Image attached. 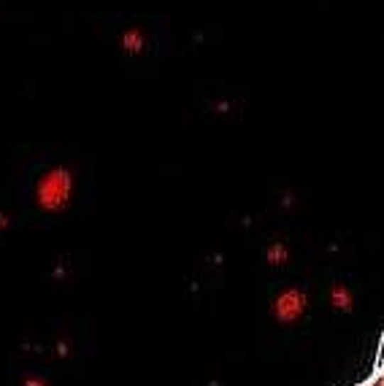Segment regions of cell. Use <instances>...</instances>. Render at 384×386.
<instances>
[{
    "label": "cell",
    "mask_w": 384,
    "mask_h": 386,
    "mask_svg": "<svg viewBox=\"0 0 384 386\" xmlns=\"http://www.w3.org/2000/svg\"><path fill=\"white\" fill-rule=\"evenodd\" d=\"M287 259H290V251H287L285 244H273L268 249V262H270V265H285Z\"/></svg>",
    "instance_id": "cell-5"
},
{
    "label": "cell",
    "mask_w": 384,
    "mask_h": 386,
    "mask_svg": "<svg viewBox=\"0 0 384 386\" xmlns=\"http://www.w3.org/2000/svg\"><path fill=\"white\" fill-rule=\"evenodd\" d=\"M122 49L128 52V55H141L143 49H146V33L143 28H128L122 33Z\"/></svg>",
    "instance_id": "cell-3"
},
{
    "label": "cell",
    "mask_w": 384,
    "mask_h": 386,
    "mask_svg": "<svg viewBox=\"0 0 384 386\" xmlns=\"http://www.w3.org/2000/svg\"><path fill=\"white\" fill-rule=\"evenodd\" d=\"M73 192V176L68 168H55L46 176H41V181L35 186V200L41 205L43 211L55 214L60 208H65L68 200H71Z\"/></svg>",
    "instance_id": "cell-1"
},
{
    "label": "cell",
    "mask_w": 384,
    "mask_h": 386,
    "mask_svg": "<svg viewBox=\"0 0 384 386\" xmlns=\"http://www.w3.org/2000/svg\"><path fill=\"white\" fill-rule=\"evenodd\" d=\"M22 386H49L46 381H41V378H25L22 381Z\"/></svg>",
    "instance_id": "cell-6"
},
{
    "label": "cell",
    "mask_w": 384,
    "mask_h": 386,
    "mask_svg": "<svg viewBox=\"0 0 384 386\" xmlns=\"http://www.w3.org/2000/svg\"><path fill=\"white\" fill-rule=\"evenodd\" d=\"M330 305H333L336 311H352L355 297H352V292H349L344 284H336L330 289Z\"/></svg>",
    "instance_id": "cell-4"
},
{
    "label": "cell",
    "mask_w": 384,
    "mask_h": 386,
    "mask_svg": "<svg viewBox=\"0 0 384 386\" xmlns=\"http://www.w3.org/2000/svg\"><path fill=\"white\" fill-rule=\"evenodd\" d=\"M306 311V295L295 289V286H290V289H282L276 297H273V305H270V314L273 319L279 322V324H292V322H298L300 316Z\"/></svg>",
    "instance_id": "cell-2"
}]
</instances>
